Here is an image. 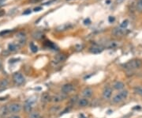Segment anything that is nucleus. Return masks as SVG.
I'll return each instance as SVG.
<instances>
[{"label":"nucleus","mask_w":142,"mask_h":118,"mask_svg":"<svg viewBox=\"0 0 142 118\" xmlns=\"http://www.w3.org/2000/svg\"><path fill=\"white\" fill-rule=\"evenodd\" d=\"M92 94H93V90L90 88V87H86L82 91V95L84 96V98H89L92 96Z\"/></svg>","instance_id":"8"},{"label":"nucleus","mask_w":142,"mask_h":118,"mask_svg":"<svg viewBox=\"0 0 142 118\" xmlns=\"http://www.w3.org/2000/svg\"><path fill=\"white\" fill-rule=\"evenodd\" d=\"M112 101H113V102L114 103H115V104H118V103H120V102H122V101H124L122 99V98L121 97V95L119 94H117L116 95H115L114 96V98H112Z\"/></svg>","instance_id":"15"},{"label":"nucleus","mask_w":142,"mask_h":118,"mask_svg":"<svg viewBox=\"0 0 142 118\" xmlns=\"http://www.w3.org/2000/svg\"><path fill=\"white\" fill-rule=\"evenodd\" d=\"M8 48L10 52H15L18 49V45H17L15 43L9 44V46H8Z\"/></svg>","instance_id":"17"},{"label":"nucleus","mask_w":142,"mask_h":118,"mask_svg":"<svg viewBox=\"0 0 142 118\" xmlns=\"http://www.w3.org/2000/svg\"><path fill=\"white\" fill-rule=\"evenodd\" d=\"M128 24H129V21H128V20H124L122 23H121L120 27L123 28V29H126Z\"/></svg>","instance_id":"27"},{"label":"nucleus","mask_w":142,"mask_h":118,"mask_svg":"<svg viewBox=\"0 0 142 118\" xmlns=\"http://www.w3.org/2000/svg\"><path fill=\"white\" fill-rule=\"evenodd\" d=\"M7 109H8V112L10 113H18L21 110V105L18 103L10 104L7 106Z\"/></svg>","instance_id":"2"},{"label":"nucleus","mask_w":142,"mask_h":118,"mask_svg":"<svg viewBox=\"0 0 142 118\" xmlns=\"http://www.w3.org/2000/svg\"><path fill=\"white\" fill-rule=\"evenodd\" d=\"M28 118H40V114L38 112H32L28 116Z\"/></svg>","instance_id":"25"},{"label":"nucleus","mask_w":142,"mask_h":118,"mask_svg":"<svg viewBox=\"0 0 142 118\" xmlns=\"http://www.w3.org/2000/svg\"><path fill=\"white\" fill-rule=\"evenodd\" d=\"M9 118H20V117L16 116V115H13V116H11V117H9Z\"/></svg>","instance_id":"34"},{"label":"nucleus","mask_w":142,"mask_h":118,"mask_svg":"<svg viewBox=\"0 0 142 118\" xmlns=\"http://www.w3.org/2000/svg\"><path fill=\"white\" fill-rule=\"evenodd\" d=\"M137 10L138 12H142V0H138L136 5Z\"/></svg>","instance_id":"23"},{"label":"nucleus","mask_w":142,"mask_h":118,"mask_svg":"<svg viewBox=\"0 0 142 118\" xmlns=\"http://www.w3.org/2000/svg\"><path fill=\"white\" fill-rule=\"evenodd\" d=\"M42 10V7H41V6H38V7H36V8L34 9L35 11H40V10Z\"/></svg>","instance_id":"29"},{"label":"nucleus","mask_w":142,"mask_h":118,"mask_svg":"<svg viewBox=\"0 0 142 118\" xmlns=\"http://www.w3.org/2000/svg\"><path fill=\"white\" fill-rule=\"evenodd\" d=\"M122 2H124V0H116V3H117V4L122 3Z\"/></svg>","instance_id":"32"},{"label":"nucleus","mask_w":142,"mask_h":118,"mask_svg":"<svg viewBox=\"0 0 142 118\" xmlns=\"http://www.w3.org/2000/svg\"><path fill=\"white\" fill-rule=\"evenodd\" d=\"M73 89H74V86H73V85L72 83H66L62 86L61 91L64 94H70V92H72L73 90Z\"/></svg>","instance_id":"4"},{"label":"nucleus","mask_w":142,"mask_h":118,"mask_svg":"<svg viewBox=\"0 0 142 118\" xmlns=\"http://www.w3.org/2000/svg\"><path fill=\"white\" fill-rule=\"evenodd\" d=\"M31 13V10H27V11H25L23 13V14H30Z\"/></svg>","instance_id":"33"},{"label":"nucleus","mask_w":142,"mask_h":118,"mask_svg":"<svg viewBox=\"0 0 142 118\" xmlns=\"http://www.w3.org/2000/svg\"><path fill=\"white\" fill-rule=\"evenodd\" d=\"M4 1H5V0H0V3H3Z\"/></svg>","instance_id":"35"},{"label":"nucleus","mask_w":142,"mask_h":118,"mask_svg":"<svg viewBox=\"0 0 142 118\" xmlns=\"http://www.w3.org/2000/svg\"><path fill=\"white\" fill-rule=\"evenodd\" d=\"M118 94H119L120 95H121V97L122 98L123 100H125V99L127 98L128 94H129V92H128L127 90H122L121 92H119Z\"/></svg>","instance_id":"24"},{"label":"nucleus","mask_w":142,"mask_h":118,"mask_svg":"<svg viewBox=\"0 0 142 118\" xmlns=\"http://www.w3.org/2000/svg\"><path fill=\"white\" fill-rule=\"evenodd\" d=\"M30 48H31V50H32V52H36L37 50H38L37 46H36L35 44H32V43L30 44Z\"/></svg>","instance_id":"28"},{"label":"nucleus","mask_w":142,"mask_h":118,"mask_svg":"<svg viewBox=\"0 0 142 118\" xmlns=\"http://www.w3.org/2000/svg\"><path fill=\"white\" fill-rule=\"evenodd\" d=\"M103 50V47L99 46V45H93V46H92L89 49L90 52H92L93 54H99V53L102 52Z\"/></svg>","instance_id":"9"},{"label":"nucleus","mask_w":142,"mask_h":118,"mask_svg":"<svg viewBox=\"0 0 142 118\" xmlns=\"http://www.w3.org/2000/svg\"><path fill=\"white\" fill-rule=\"evenodd\" d=\"M7 85H8V81H7V79L2 80V81L0 82V88L3 89L6 86H7Z\"/></svg>","instance_id":"26"},{"label":"nucleus","mask_w":142,"mask_h":118,"mask_svg":"<svg viewBox=\"0 0 142 118\" xmlns=\"http://www.w3.org/2000/svg\"><path fill=\"white\" fill-rule=\"evenodd\" d=\"M32 106L33 105H31V104H28V103L25 102V105H24V110H25L26 113H30L31 111H32Z\"/></svg>","instance_id":"19"},{"label":"nucleus","mask_w":142,"mask_h":118,"mask_svg":"<svg viewBox=\"0 0 142 118\" xmlns=\"http://www.w3.org/2000/svg\"><path fill=\"white\" fill-rule=\"evenodd\" d=\"M134 92L135 94H137V95L142 97V86H135L134 87Z\"/></svg>","instance_id":"21"},{"label":"nucleus","mask_w":142,"mask_h":118,"mask_svg":"<svg viewBox=\"0 0 142 118\" xmlns=\"http://www.w3.org/2000/svg\"><path fill=\"white\" fill-rule=\"evenodd\" d=\"M112 93H113L112 88H111L110 86H106L103 90V98L107 100V99L111 98V95H112Z\"/></svg>","instance_id":"6"},{"label":"nucleus","mask_w":142,"mask_h":118,"mask_svg":"<svg viewBox=\"0 0 142 118\" xmlns=\"http://www.w3.org/2000/svg\"><path fill=\"white\" fill-rule=\"evenodd\" d=\"M40 118H41V117H40Z\"/></svg>","instance_id":"37"},{"label":"nucleus","mask_w":142,"mask_h":118,"mask_svg":"<svg viewBox=\"0 0 142 118\" xmlns=\"http://www.w3.org/2000/svg\"><path fill=\"white\" fill-rule=\"evenodd\" d=\"M36 97H35V96H32V97H31V98H29L28 99H27L26 100V101L25 102L26 103H28V104H31V105H34V104L36 102Z\"/></svg>","instance_id":"20"},{"label":"nucleus","mask_w":142,"mask_h":118,"mask_svg":"<svg viewBox=\"0 0 142 118\" xmlns=\"http://www.w3.org/2000/svg\"><path fill=\"white\" fill-rule=\"evenodd\" d=\"M89 100H88V98H81L80 99L79 101H78V105H79V106H80V107H85V106L89 105Z\"/></svg>","instance_id":"14"},{"label":"nucleus","mask_w":142,"mask_h":118,"mask_svg":"<svg viewBox=\"0 0 142 118\" xmlns=\"http://www.w3.org/2000/svg\"><path fill=\"white\" fill-rule=\"evenodd\" d=\"M60 106L58 105H54L52 106V107L50 109V112H51V113H55L57 112H58L59 110H60Z\"/></svg>","instance_id":"22"},{"label":"nucleus","mask_w":142,"mask_h":118,"mask_svg":"<svg viewBox=\"0 0 142 118\" xmlns=\"http://www.w3.org/2000/svg\"><path fill=\"white\" fill-rule=\"evenodd\" d=\"M43 36H44V34H43V33L40 31H36V32L33 33V34H32V37H34L35 39H37V40L42 38Z\"/></svg>","instance_id":"18"},{"label":"nucleus","mask_w":142,"mask_h":118,"mask_svg":"<svg viewBox=\"0 0 142 118\" xmlns=\"http://www.w3.org/2000/svg\"><path fill=\"white\" fill-rule=\"evenodd\" d=\"M51 97L48 93L44 92V93L42 94V95H41V101L42 102L47 103V102H48L49 101H51Z\"/></svg>","instance_id":"11"},{"label":"nucleus","mask_w":142,"mask_h":118,"mask_svg":"<svg viewBox=\"0 0 142 118\" xmlns=\"http://www.w3.org/2000/svg\"><path fill=\"white\" fill-rule=\"evenodd\" d=\"M0 67H1V62H0Z\"/></svg>","instance_id":"36"},{"label":"nucleus","mask_w":142,"mask_h":118,"mask_svg":"<svg viewBox=\"0 0 142 118\" xmlns=\"http://www.w3.org/2000/svg\"><path fill=\"white\" fill-rule=\"evenodd\" d=\"M66 98V94L62 93V94H55V95L51 97V101L54 103H58L63 101Z\"/></svg>","instance_id":"7"},{"label":"nucleus","mask_w":142,"mask_h":118,"mask_svg":"<svg viewBox=\"0 0 142 118\" xmlns=\"http://www.w3.org/2000/svg\"><path fill=\"white\" fill-rule=\"evenodd\" d=\"M115 21V18L114 17H109V22H114Z\"/></svg>","instance_id":"31"},{"label":"nucleus","mask_w":142,"mask_h":118,"mask_svg":"<svg viewBox=\"0 0 142 118\" xmlns=\"http://www.w3.org/2000/svg\"><path fill=\"white\" fill-rule=\"evenodd\" d=\"M113 87H114V89L117 90H121L124 89L125 84L123 83L122 82H121V81H117V82H115V83H114Z\"/></svg>","instance_id":"12"},{"label":"nucleus","mask_w":142,"mask_h":118,"mask_svg":"<svg viewBox=\"0 0 142 118\" xmlns=\"http://www.w3.org/2000/svg\"><path fill=\"white\" fill-rule=\"evenodd\" d=\"M118 45L117 41H106L105 43V46L106 48H116Z\"/></svg>","instance_id":"13"},{"label":"nucleus","mask_w":142,"mask_h":118,"mask_svg":"<svg viewBox=\"0 0 142 118\" xmlns=\"http://www.w3.org/2000/svg\"><path fill=\"white\" fill-rule=\"evenodd\" d=\"M10 31H9V30H6V31H2V32H1L0 33V35H2V34H6V33H9Z\"/></svg>","instance_id":"30"},{"label":"nucleus","mask_w":142,"mask_h":118,"mask_svg":"<svg viewBox=\"0 0 142 118\" xmlns=\"http://www.w3.org/2000/svg\"><path fill=\"white\" fill-rule=\"evenodd\" d=\"M13 80L16 85H21L25 82V77L21 73H14L13 75Z\"/></svg>","instance_id":"3"},{"label":"nucleus","mask_w":142,"mask_h":118,"mask_svg":"<svg viewBox=\"0 0 142 118\" xmlns=\"http://www.w3.org/2000/svg\"><path fill=\"white\" fill-rule=\"evenodd\" d=\"M66 60V56L64 54H58V55L55 56V57L54 58L53 62L55 63H59L63 62L64 60Z\"/></svg>","instance_id":"10"},{"label":"nucleus","mask_w":142,"mask_h":118,"mask_svg":"<svg viewBox=\"0 0 142 118\" xmlns=\"http://www.w3.org/2000/svg\"><path fill=\"white\" fill-rule=\"evenodd\" d=\"M142 66V62L140 60H132L123 65L125 69L126 70H134L139 69Z\"/></svg>","instance_id":"1"},{"label":"nucleus","mask_w":142,"mask_h":118,"mask_svg":"<svg viewBox=\"0 0 142 118\" xmlns=\"http://www.w3.org/2000/svg\"><path fill=\"white\" fill-rule=\"evenodd\" d=\"M125 29H123V28L122 27H116L113 30H112V35H114L115 37H122L124 36V35L125 34Z\"/></svg>","instance_id":"5"},{"label":"nucleus","mask_w":142,"mask_h":118,"mask_svg":"<svg viewBox=\"0 0 142 118\" xmlns=\"http://www.w3.org/2000/svg\"><path fill=\"white\" fill-rule=\"evenodd\" d=\"M71 27H72V25L70 24H64V25H60L59 27L57 28V30H58V31H64V30L69 29Z\"/></svg>","instance_id":"16"}]
</instances>
